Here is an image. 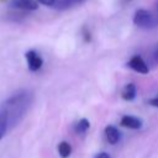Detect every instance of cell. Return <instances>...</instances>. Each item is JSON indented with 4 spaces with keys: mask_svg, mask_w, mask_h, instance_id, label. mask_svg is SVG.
I'll use <instances>...</instances> for the list:
<instances>
[{
    "mask_svg": "<svg viewBox=\"0 0 158 158\" xmlns=\"http://www.w3.org/2000/svg\"><path fill=\"white\" fill-rule=\"evenodd\" d=\"M10 130V126H9V121H7V117L6 115L4 114V111L0 109V139L4 138V136L6 135V132Z\"/></svg>",
    "mask_w": 158,
    "mask_h": 158,
    "instance_id": "cell-12",
    "label": "cell"
},
{
    "mask_svg": "<svg viewBox=\"0 0 158 158\" xmlns=\"http://www.w3.org/2000/svg\"><path fill=\"white\" fill-rule=\"evenodd\" d=\"M86 0H56L53 7H56L57 10H67L77 5H81Z\"/></svg>",
    "mask_w": 158,
    "mask_h": 158,
    "instance_id": "cell-8",
    "label": "cell"
},
{
    "mask_svg": "<svg viewBox=\"0 0 158 158\" xmlns=\"http://www.w3.org/2000/svg\"><path fill=\"white\" fill-rule=\"evenodd\" d=\"M157 10H158V6H157Z\"/></svg>",
    "mask_w": 158,
    "mask_h": 158,
    "instance_id": "cell-17",
    "label": "cell"
},
{
    "mask_svg": "<svg viewBox=\"0 0 158 158\" xmlns=\"http://www.w3.org/2000/svg\"><path fill=\"white\" fill-rule=\"evenodd\" d=\"M57 149H58V153H59V156H60L62 158H69L70 154H72V146H70L67 141L59 142Z\"/></svg>",
    "mask_w": 158,
    "mask_h": 158,
    "instance_id": "cell-11",
    "label": "cell"
},
{
    "mask_svg": "<svg viewBox=\"0 0 158 158\" xmlns=\"http://www.w3.org/2000/svg\"><path fill=\"white\" fill-rule=\"evenodd\" d=\"M127 67L131 68L132 70L139 73V74H147L149 72V67L148 64L146 63V60L138 56V54H135L130 58V60L127 62Z\"/></svg>",
    "mask_w": 158,
    "mask_h": 158,
    "instance_id": "cell-4",
    "label": "cell"
},
{
    "mask_svg": "<svg viewBox=\"0 0 158 158\" xmlns=\"http://www.w3.org/2000/svg\"><path fill=\"white\" fill-rule=\"evenodd\" d=\"M94 158H110V154L106 153V152H100V153H98Z\"/></svg>",
    "mask_w": 158,
    "mask_h": 158,
    "instance_id": "cell-15",
    "label": "cell"
},
{
    "mask_svg": "<svg viewBox=\"0 0 158 158\" xmlns=\"http://www.w3.org/2000/svg\"><path fill=\"white\" fill-rule=\"evenodd\" d=\"M10 6L12 9L22 10V11H33L38 7L35 0H12L10 2Z\"/></svg>",
    "mask_w": 158,
    "mask_h": 158,
    "instance_id": "cell-5",
    "label": "cell"
},
{
    "mask_svg": "<svg viewBox=\"0 0 158 158\" xmlns=\"http://www.w3.org/2000/svg\"><path fill=\"white\" fill-rule=\"evenodd\" d=\"M136 94H137V89H136V85L133 83H128L123 86L122 91H121V96L123 100L126 101H131L136 98Z\"/></svg>",
    "mask_w": 158,
    "mask_h": 158,
    "instance_id": "cell-9",
    "label": "cell"
},
{
    "mask_svg": "<svg viewBox=\"0 0 158 158\" xmlns=\"http://www.w3.org/2000/svg\"><path fill=\"white\" fill-rule=\"evenodd\" d=\"M151 106H153V107H158V93L156 94V96H153V98H151L148 101H147Z\"/></svg>",
    "mask_w": 158,
    "mask_h": 158,
    "instance_id": "cell-13",
    "label": "cell"
},
{
    "mask_svg": "<svg viewBox=\"0 0 158 158\" xmlns=\"http://www.w3.org/2000/svg\"><path fill=\"white\" fill-rule=\"evenodd\" d=\"M89 127H90V122H89V120H86V118H80L79 121H77L75 123H74V131H75V133H78V135H84L88 130H89Z\"/></svg>",
    "mask_w": 158,
    "mask_h": 158,
    "instance_id": "cell-10",
    "label": "cell"
},
{
    "mask_svg": "<svg viewBox=\"0 0 158 158\" xmlns=\"http://www.w3.org/2000/svg\"><path fill=\"white\" fill-rule=\"evenodd\" d=\"M121 125L126 128H131V130H139L143 125L142 120L132 116V115H125L121 117Z\"/></svg>",
    "mask_w": 158,
    "mask_h": 158,
    "instance_id": "cell-6",
    "label": "cell"
},
{
    "mask_svg": "<svg viewBox=\"0 0 158 158\" xmlns=\"http://www.w3.org/2000/svg\"><path fill=\"white\" fill-rule=\"evenodd\" d=\"M133 23L141 28H153L157 26V20L154 16L144 9H138L133 15Z\"/></svg>",
    "mask_w": 158,
    "mask_h": 158,
    "instance_id": "cell-2",
    "label": "cell"
},
{
    "mask_svg": "<svg viewBox=\"0 0 158 158\" xmlns=\"http://www.w3.org/2000/svg\"><path fill=\"white\" fill-rule=\"evenodd\" d=\"M32 93L28 90H20L12 94L5 102L0 105V109L7 117L10 128L16 126L32 104Z\"/></svg>",
    "mask_w": 158,
    "mask_h": 158,
    "instance_id": "cell-1",
    "label": "cell"
},
{
    "mask_svg": "<svg viewBox=\"0 0 158 158\" xmlns=\"http://www.w3.org/2000/svg\"><path fill=\"white\" fill-rule=\"evenodd\" d=\"M25 58H26V62H27V67L31 72H37L42 68L43 65V59L42 57L40 56L38 52L33 51V49H30L26 52L25 54Z\"/></svg>",
    "mask_w": 158,
    "mask_h": 158,
    "instance_id": "cell-3",
    "label": "cell"
},
{
    "mask_svg": "<svg viewBox=\"0 0 158 158\" xmlns=\"http://www.w3.org/2000/svg\"><path fill=\"white\" fill-rule=\"evenodd\" d=\"M153 60H154L156 63H158V47H157L156 51L153 52Z\"/></svg>",
    "mask_w": 158,
    "mask_h": 158,
    "instance_id": "cell-16",
    "label": "cell"
},
{
    "mask_svg": "<svg viewBox=\"0 0 158 158\" xmlns=\"http://www.w3.org/2000/svg\"><path fill=\"white\" fill-rule=\"evenodd\" d=\"M105 137H106V141L110 143V144H116L118 141H120V131L112 126V125H109L105 127Z\"/></svg>",
    "mask_w": 158,
    "mask_h": 158,
    "instance_id": "cell-7",
    "label": "cell"
},
{
    "mask_svg": "<svg viewBox=\"0 0 158 158\" xmlns=\"http://www.w3.org/2000/svg\"><path fill=\"white\" fill-rule=\"evenodd\" d=\"M38 1L43 5H46V6H53L54 2H56V0H38Z\"/></svg>",
    "mask_w": 158,
    "mask_h": 158,
    "instance_id": "cell-14",
    "label": "cell"
}]
</instances>
